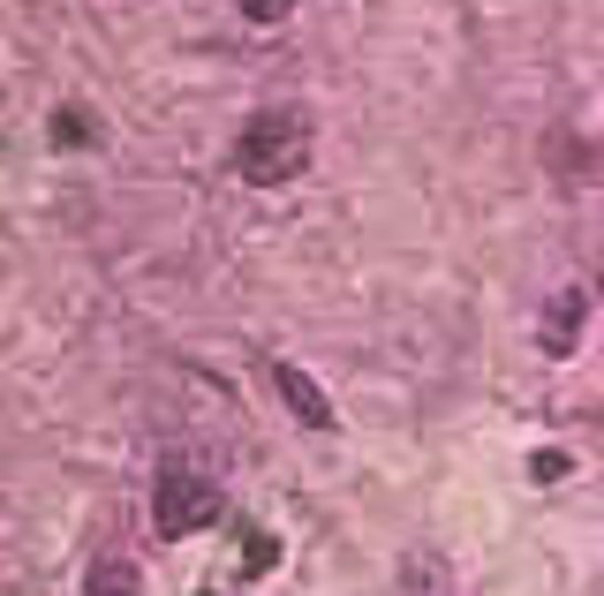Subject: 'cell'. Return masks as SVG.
Returning a JSON list of instances; mask_svg holds the SVG:
<instances>
[{
	"mask_svg": "<svg viewBox=\"0 0 604 596\" xmlns=\"http://www.w3.org/2000/svg\"><path fill=\"white\" fill-rule=\"evenodd\" d=\"M212 513H219V491L205 483V475H167V483H159V529H167V536L205 529Z\"/></svg>",
	"mask_w": 604,
	"mask_h": 596,
	"instance_id": "1",
	"label": "cell"
},
{
	"mask_svg": "<svg viewBox=\"0 0 604 596\" xmlns=\"http://www.w3.org/2000/svg\"><path fill=\"white\" fill-rule=\"evenodd\" d=\"M295 167H302L295 128H258V136H250V174H258V181H280V174H295Z\"/></svg>",
	"mask_w": 604,
	"mask_h": 596,
	"instance_id": "2",
	"label": "cell"
},
{
	"mask_svg": "<svg viewBox=\"0 0 604 596\" xmlns=\"http://www.w3.org/2000/svg\"><path fill=\"white\" fill-rule=\"evenodd\" d=\"M272 385H280V393L295 400V416H302V424H325V416H333V408H325V393L302 378V370H272Z\"/></svg>",
	"mask_w": 604,
	"mask_h": 596,
	"instance_id": "3",
	"label": "cell"
},
{
	"mask_svg": "<svg viewBox=\"0 0 604 596\" xmlns=\"http://www.w3.org/2000/svg\"><path fill=\"white\" fill-rule=\"evenodd\" d=\"M574 325H582V295H560V302H552V317H544V347H552V355H566Z\"/></svg>",
	"mask_w": 604,
	"mask_h": 596,
	"instance_id": "4",
	"label": "cell"
},
{
	"mask_svg": "<svg viewBox=\"0 0 604 596\" xmlns=\"http://www.w3.org/2000/svg\"><path fill=\"white\" fill-rule=\"evenodd\" d=\"M91 596H136V566H122V558L91 566Z\"/></svg>",
	"mask_w": 604,
	"mask_h": 596,
	"instance_id": "5",
	"label": "cell"
}]
</instances>
